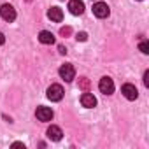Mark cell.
Here are the masks:
<instances>
[{
	"label": "cell",
	"mask_w": 149,
	"mask_h": 149,
	"mask_svg": "<svg viewBox=\"0 0 149 149\" xmlns=\"http://www.w3.org/2000/svg\"><path fill=\"white\" fill-rule=\"evenodd\" d=\"M63 88L60 86V84H51L49 88H47V98L51 100V102H60L61 98H63Z\"/></svg>",
	"instance_id": "cell-1"
},
{
	"label": "cell",
	"mask_w": 149,
	"mask_h": 149,
	"mask_svg": "<svg viewBox=\"0 0 149 149\" xmlns=\"http://www.w3.org/2000/svg\"><path fill=\"white\" fill-rule=\"evenodd\" d=\"M60 77L65 79L67 83H70L74 77H76V68H74L70 63H63V65L60 67Z\"/></svg>",
	"instance_id": "cell-2"
},
{
	"label": "cell",
	"mask_w": 149,
	"mask_h": 149,
	"mask_svg": "<svg viewBox=\"0 0 149 149\" xmlns=\"http://www.w3.org/2000/svg\"><path fill=\"white\" fill-rule=\"evenodd\" d=\"M0 16H2V19L6 21H14L16 19V9L11 6V4H4L2 7H0Z\"/></svg>",
	"instance_id": "cell-3"
},
{
	"label": "cell",
	"mask_w": 149,
	"mask_h": 149,
	"mask_svg": "<svg viewBox=\"0 0 149 149\" xmlns=\"http://www.w3.org/2000/svg\"><path fill=\"white\" fill-rule=\"evenodd\" d=\"M109 13H111V9H109V6H107L105 2H97V4H93V14H95L97 18L104 19V18L109 16Z\"/></svg>",
	"instance_id": "cell-4"
},
{
	"label": "cell",
	"mask_w": 149,
	"mask_h": 149,
	"mask_svg": "<svg viewBox=\"0 0 149 149\" xmlns=\"http://www.w3.org/2000/svg\"><path fill=\"white\" fill-rule=\"evenodd\" d=\"M98 90L104 93V95H112L114 93V83L111 77H102L100 83H98Z\"/></svg>",
	"instance_id": "cell-5"
},
{
	"label": "cell",
	"mask_w": 149,
	"mask_h": 149,
	"mask_svg": "<svg viewBox=\"0 0 149 149\" xmlns=\"http://www.w3.org/2000/svg\"><path fill=\"white\" fill-rule=\"evenodd\" d=\"M35 116H37L39 121H44V123H46V121H51V119H53V111H51V107L40 105V107H37Z\"/></svg>",
	"instance_id": "cell-6"
},
{
	"label": "cell",
	"mask_w": 149,
	"mask_h": 149,
	"mask_svg": "<svg viewBox=\"0 0 149 149\" xmlns=\"http://www.w3.org/2000/svg\"><path fill=\"white\" fill-rule=\"evenodd\" d=\"M121 93H123L125 98H128V100H135V98L139 97V91H137V88H135L133 84H123Z\"/></svg>",
	"instance_id": "cell-7"
},
{
	"label": "cell",
	"mask_w": 149,
	"mask_h": 149,
	"mask_svg": "<svg viewBox=\"0 0 149 149\" xmlns=\"http://www.w3.org/2000/svg\"><path fill=\"white\" fill-rule=\"evenodd\" d=\"M68 9H70V13L74 16H79V14L84 13V4L81 2V0H70V2H68Z\"/></svg>",
	"instance_id": "cell-8"
},
{
	"label": "cell",
	"mask_w": 149,
	"mask_h": 149,
	"mask_svg": "<svg viewBox=\"0 0 149 149\" xmlns=\"http://www.w3.org/2000/svg\"><path fill=\"white\" fill-rule=\"evenodd\" d=\"M81 104H83V107H86V109H93L95 105H97V98L93 97V93H83V97H81Z\"/></svg>",
	"instance_id": "cell-9"
},
{
	"label": "cell",
	"mask_w": 149,
	"mask_h": 149,
	"mask_svg": "<svg viewBox=\"0 0 149 149\" xmlns=\"http://www.w3.org/2000/svg\"><path fill=\"white\" fill-rule=\"evenodd\" d=\"M47 18H49L51 21H54V23H60V21L63 19V11H61L60 7H51V9L47 11Z\"/></svg>",
	"instance_id": "cell-10"
},
{
	"label": "cell",
	"mask_w": 149,
	"mask_h": 149,
	"mask_svg": "<svg viewBox=\"0 0 149 149\" xmlns=\"http://www.w3.org/2000/svg\"><path fill=\"white\" fill-rule=\"evenodd\" d=\"M61 128L60 126H54V125H51L49 128H47V137L51 139V140H54V142H58V140H61Z\"/></svg>",
	"instance_id": "cell-11"
},
{
	"label": "cell",
	"mask_w": 149,
	"mask_h": 149,
	"mask_svg": "<svg viewBox=\"0 0 149 149\" xmlns=\"http://www.w3.org/2000/svg\"><path fill=\"white\" fill-rule=\"evenodd\" d=\"M39 40H40L42 44H53V42H54V35H53L51 32H47V30H42V32L39 33Z\"/></svg>",
	"instance_id": "cell-12"
},
{
	"label": "cell",
	"mask_w": 149,
	"mask_h": 149,
	"mask_svg": "<svg viewBox=\"0 0 149 149\" xmlns=\"http://www.w3.org/2000/svg\"><path fill=\"white\" fill-rule=\"evenodd\" d=\"M139 49H140V51H142L144 54H147V53H149V44H147L146 40H142V42L139 44Z\"/></svg>",
	"instance_id": "cell-13"
},
{
	"label": "cell",
	"mask_w": 149,
	"mask_h": 149,
	"mask_svg": "<svg viewBox=\"0 0 149 149\" xmlns=\"http://www.w3.org/2000/svg\"><path fill=\"white\" fill-rule=\"evenodd\" d=\"M88 39V33L86 32H81V33H77V40H81V42H84Z\"/></svg>",
	"instance_id": "cell-14"
},
{
	"label": "cell",
	"mask_w": 149,
	"mask_h": 149,
	"mask_svg": "<svg viewBox=\"0 0 149 149\" xmlns=\"http://www.w3.org/2000/svg\"><path fill=\"white\" fill-rule=\"evenodd\" d=\"M144 86H149V70L144 72Z\"/></svg>",
	"instance_id": "cell-15"
},
{
	"label": "cell",
	"mask_w": 149,
	"mask_h": 149,
	"mask_svg": "<svg viewBox=\"0 0 149 149\" xmlns=\"http://www.w3.org/2000/svg\"><path fill=\"white\" fill-rule=\"evenodd\" d=\"M88 84H90V83H88V79H86V77H83V81H81V86H83L84 90H88Z\"/></svg>",
	"instance_id": "cell-16"
},
{
	"label": "cell",
	"mask_w": 149,
	"mask_h": 149,
	"mask_svg": "<svg viewBox=\"0 0 149 149\" xmlns=\"http://www.w3.org/2000/svg\"><path fill=\"white\" fill-rule=\"evenodd\" d=\"M58 51H60L61 54H67V47H65V46H58Z\"/></svg>",
	"instance_id": "cell-17"
},
{
	"label": "cell",
	"mask_w": 149,
	"mask_h": 149,
	"mask_svg": "<svg viewBox=\"0 0 149 149\" xmlns=\"http://www.w3.org/2000/svg\"><path fill=\"white\" fill-rule=\"evenodd\" d=\"M70 33V28H61V35H68Z\"/></svg>",
	"instance_id": "cell-18"
},
{
	"label": "cell",
	"mask_w": 149,
	"mask_h": 149,
	"mask_svg": "<svg viewBox=\"0 0 149 149\" xmlns=\"http://www.w3.org/2000/svg\"><path fill=\"white\" fill-rule=\"evenodd\" d=\"M4 42H6V37H4V33H2V32H0V46H2Z\"/></svg>",
	"instance_id": "cell-19"
},
{
	"label": "cell",
	"mask_w": 149,
	"mask_h": 149,
	"mask_svg": "<svg viewBox=\"0 0 149 149\" xmlns=\"http://www.w3.org/2000/svg\"><path fill=\"white\" fill-rule=\"evenodd\" d=\"M13 146H14V147H25V144H23V142H14Z\"/></svg>",
	"instance_id": "cell-20"
}]
</instances>
